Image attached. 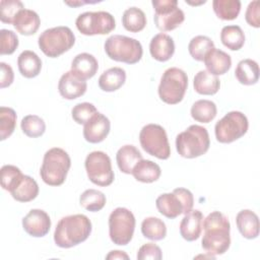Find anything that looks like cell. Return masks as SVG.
Returning a JSON list of instances; mask_svg holds the SVG:
<instances>
[{
  "label": "cell",
  "instance_id": "cell-48",
  "mask_svg": "<svg viewBox=\"0 0 260 260\" xmlns=\"http://www.w3.org/2000/svg\"><path fill=\"white\" fill-rule=\"evenodd\" d=\"M64 3L66 5L71 6V7H76V6H80V5L87 4V3H96V1H94V2H89V1H64Z\"/></svg>",
  "mask_w": 260,
  "mask_h": 260
},
{
  "label": "cell",
  "instance_id": "cell-13",
  "mask_svg": "<svg viewBox=\"0 0 260 260\" xmlns=\"http://www.w3.org/2000/svg\"><path fill=\"white\" fill-rule=\"evenodd\" d=\"M77 29L84 36L108 35L116 27L114 16L107 11H86L75 20Z\"/></svg>",
  "mask_w": 260,
  "mask_h": 260
},
{
  "label": "cell",
  "instance_id": "cell-30",
  "mask_svg": "<svg viewBox=\"0 0 260 260\" xmlns=\"http://www.w3.org/2000/svg\"><path fill=\"white\" fill-rule=\"evenodd\" d=\"M160 167L149 159H140L132 171L135 180L142 183H153L160 177Z\"/></svg>",
  "mask_w": 260,
  "mask_h": 260
},
{
  "label": "cell",
  "instance_id": "cell-5",
  "mask_svg": "<svg viewBox=\"0 0 260 260\" xmlns=\"http://www.w3.org/2000/svg\"><path fill=\"white\" fill-rule=\"evenodd\" d=\"M104 48L110 59L126 64L139 62L143 54V49L139 41L122 35L109 37L105 42Z\"/></svg>",
  "mask_w": 260,
  "mask_h": 260
},
{
  "label": "cell",
  "instance_id": "cell-36",
  "mask_svg": "<svg viewBox=\"0 0 260 260\" xmlns=\"http://www.w3.org/2000/svg\"><path fill=\"white\" fill-rule=\"evenodd\" d=\"M106 196L103 192L95 189L85 190L79 197L80 205L91 212L100 211L106 205Z\"/></svg>",
  "mask_w": 260,
  "mask_h": 260
},
{
  "label": "cell",
  "instance_id": "cell-10",
  "mask_svg": "<svg viewBox=\"0 0 260 260\" xmlns=\"http://www.w3.org/2000/svg\"><path fill=\"white\" fill-rule=\"evenodd\" d=\"M134 214L125 207H117L109 216V236L119 246H126L133 238L135 230Z\"/></svg>",
  "mask_w": 260,
  "mask_h": 260
},
{
  "label": "cell",
  "instance_id": "cell-9",
  "mask_svg": "<svg viewBox=\"0 0 260 260\" xmlns=\"http://www.w3.org/2000/svg\"><path fill=\"white\" fill-rule=\"evenodd\" d=\"M139 142L145 152L158 159H168L171 155L167 132L158 124L143 126L139 133Z\"/></svg>",
  "mask_w": 260,
  "mask_h": 260
},
{
  "label": "cell",
  "instance_id": "cell-6",
  "mask_svg": "<svg viewBox=\"0 0 260 260\" xmlns=\"http://www.w3.org/2000/svg\"><path fill=\"white\" fill-rule=\"evenodd\" d=\"M38 44L46 56L57 58L73 47L75 36L68 26H55L44 30L39 37Z\"/></svg>",
  "mask_w": 260,
  "mask_h": 260
},
{
  "label": "cell",
  "instance_id": "cell-1",
  "mask_svg": "<svg viewBox=\"0 0 260 260\" xmlns=\"http://www.w3.org/2000/svg\"><path fill=\"white\" fill-rule=\"evenodd\" d=\"M204 234L201 241L203 250L210 255L224 254L231 246V223L229 218L219 211H212L203 218Z\"/></svg>",
  "mask_w": 260,
  "mask_h": 260
},
{
  "label": "cell",
  "instance_id": "cell-27",
  "mask_svg": "<svg viewBox=\"0 0 260 260\" xmlns=\"http://www.w3.org/2000/svg\"><path fill=\"white\" fill-rule=\"evenodd\" d=\"M193 86L197 93L203 95L215 94L220 87V80L207 70H200L193 79Z\"/></svg>",
  "mask_w": 260,
  "mask_h": 260
},
{
  "label": "cell",
  "instance_id": "cell-42",
  "mask_svg": "<svg viewBox=\"0 0 260 260\" xmlns=\"http://www.w3.org/2000/svg\"><path fill=\"white\" fill-rule=\"evenodd\" d=\"M98 113L95 106L91 103H79L75 105L71 111L72 119L77 124H85L94 114Z\"/></svg>",
  "mask_w": 260,
  "mask_h": 260
},
{
  "label": "cell",
  "instance_id": "cell-31",
  "mask_svg": "<svg viewBox=\"0 0 260 260\" xmlns=\"http://www.w3.org/2000/svg\"><path fill=\"white\" fill-rule=\"evenodd\" d=\"M220 41L228 49L238 51L245 44V34L239 25H225L221 28Z\"/></svg>",
  "mask_w": 260,
  "mask_h": 260
},
{
  "label": "cell",
  "instance_id": "cell-4",
  "mask_svg": "<svg viewBox=\"0 0 260 260\" xmlns=\"http://www.w3.org/2000/svg\"><path fill=\"white\" fill-rule=\"evenodd\" d=\"M210 146V138L205 127L191 125L176 137L178 153L185 158H195L207 152Z\"/></svg>",
  "mask_w": 260,
  "mask_h": 260
},
{
  "label": "cell",
  "instance_id": "cell-33",
  "mask_svg": "<svg viewBox=\"0 0 260 260\" xmlns=\"http://www.w3.org/2000/svg\"><path fill=\"white\" fill-rule=\"evenodd\" d=\"M190 113L195 121L200 123H209L215 118L217 108L212 101L199 100L192 105Z\"/></svg>",
  "mask_w": 260,
  "mask_h": 260
},
{
  "label": "cell",
  "instance_id": "cell-19",
  "mask_svg": "<svg viewBox=\"0 0 260 260\" xmlns=\"http://www.w3.org/2000/svg\"><path fill=\"white\" fill-rule=\"evenodd\" d=\"M203 214L198 209H192L185 214L180 222V235L188 242L197 240L202 232Z\"/></svg>",
  "mask_w": 260,
  "mask_h": 260
},
{
  "label": "cell",
  "instance_id": "cell-41",
  "mask_svg": "<svg viewBox=\"0 0 260 260\" xmlns=\"http://www.w3.org/2000/svg\"><path fill=\"white\" fill-rule=\"evenodd\" d=\"M1 186L4 190L10 192L18 181L22 178L21 171L12 165H5L1 168Z\"/></svg>",
  "mask_w": 260,
  "mask_h": 260
},
{
  "label": "cell",
  "instance_id": "cell-45",
  "mask_svg": "<svg viewBox=\"0 0 260 260\" xmlns=\"http://www.w3.org/2000/svg\"><path fill=\"white\" fill-rule=\"evenodd\" d=\"M260 2L258 0H254L249 3L246 13H245V18L246 21L249 25L253 27H260Z\"/></svg>",
  "mask_w": 260,
  "mask_h": 260
},
{
  "label": "cell",
  "instance_id": "cell-3",
  "mask_svg": "<svg viewBox=\"0 0 260 260\" xmlns=\"http://www.w3.org/2000/svg\"><path fill=\"white\" fill-rule=\"evenodd\" d=\"M70 167L69 154L60 147H53L44 154L40 175L47 185L60 186L65 182Z\"/></svg>",
  "mask_w": 260,
  "mask_h": 260
},
{
  "label": "cell",
  "instance_id": "cell-35",
  "mask_svg": "<svg viewBox=\"0 0 260 260\" xmlns=\"http://www.w3.org/2000/svg\"><path fill=\"white\" fill-rule=\"evenodd\" d=\"M213 11L222 20H234L241 11V1L239 0H214L212 2Z\"/></svg>",
  "mask_w": 260,
  "mask_h": 260
},
{
  "label": "cell",
  "instance_id": "cell-14",
  "mask_svg": "<svg viewBox=\"0 0 260 260\" xmlns=\"http://www.w3.org/2000/svg\"><path fill=\"white\" fill-rule=\"evenodd\" d=\"M154 9V24L160 31H170L180 26L185 20V14L178 6L177 0H152Z\"/></svg>",
  "mask_w": 260,
  "mask_h": 260
},
{
  "label": "cell",
  "instance_id": "cell-22",
  "mask_svg": "<svg viewBox=\"0 0 260 260\" xmlns=\"http://www.w3.org/2000/svg\"><path fill=\"white\" fill-rule=\"evenodd\" d=\"M236 223L239 232L244 238L253 240L259 236V218L254 211L250 209L239 211L236 216Z\"/></svg>",
  "mask_w": 260,
  "mask_h": 260
},
{
  "label": "cell",
  "instance_id": "cell-49",
  "mask_svg": "<svg viewBox=\"0 0 260 260\" xmlns=\"http://www.w3.org/2000/svg\"><path fill=\"white\" fill-rule=\"evenodd\" d=\"M186 3H188V4H190V5H199V4H204V3H206V1L204 0V1H200V2H189V1H186Z\"/></svg>",
  "mask_w": 260,
  "mask_h": 260
},
{
  "label": "cell",
  "instance_id": "cell-34",
  "mask_svg": "<svg viewBox=\"0 0 260 260\" xmlns=\"http://www.w3.org/2000/svg\"><path fill=\"white\" fill-rule=\"evenodd\" d=\"M142 235L151 241H160L167 236L166 223L158 217L149 216L143 219L141 223Z\"/></svg>",
  "mask_w": 260,
  "mask_h": 260
},
{
  "label": "cell",
  "instance_id": "cell-32",
  "mask_svg": "<svg viewBox=\"0 0 260 260\" xmlns=\"http://www.w3.org/2000/svg\"><path fill=\"white\" fill-rule=\"evenodd\" d=\"M122 24L130 32L141 31L146 25L145 13L138 7H129L123 13Z\"/></svg>",
  "mask_w": 260,
  "mask_h": 260
},
{
  "label": "cell",
  "instance_id": "cell-25",
  "mask_svg": "<svg viewBox=\"0 0 260 260\" xmlns=\"http://www.w3.org/2000/svg\"><path fill=\"white\" fill-rule=\"evenodd\" d=\"M17 65L18 70L23 77L34 78L41 72L42 60L34 51L25 50L19 54Z\"/></svg>",
  "mask_w": 260,
  "mask_h": 260
},
{
  "label": "cell",
  "instance_id": "cell-44",
  "mask_svg": "<svg viewBox=\"0 0 260 260\" xmlns=\"http://www.w3.org/2000/svg\"><path fill=\"white\" fill-rule=\"evenodd\" d=\"M161 258H162L161 250L154 243H146L142 245L137 252L138 260H146V259L160 260Z\"/></svg>",
  "mask_w": 260,
  "mask_h": 260
},
{
  "label": "cell",
  "instance_id": "cell-11",
  "mask_svg": "<svg viewBox=\"0 0 260 260\" xmlns=\"http://www.w3.org/2000/svg\"><path fill=\"white\" fill-rule=\"evenodd\" d=\"M249 127L245 114L240 111H231L225 114L214 126L216 140L220 143H231L244 136Z\"/></svg>",
  "mask_w": 260,
  "mask_h": 260
},
{
  "label": "cell",
  "instance_id": "cell-8",
  "mask_svg": "<svg viewBox=\"0 0 260 260\" xmlns=\"http://www.w3.org/2000/svg\"><path fill=\"white\" fill-rule=\"evenodd\" d=\"M194 197L186 188H176L172 193H164L155 200V205L160 214L168 218H176L180 214L192 210Z\"/></svg>",
  "mask_w": 260,
  "mask_h": 260
},
{
  "label": "cell",
  "instance_id": "cell-20",
  "mask_svg": "<svg viewBox=\"0 0 260 260\" xmlns=\"http://www.w3.org/2000/svg\"><path fill=\"white\" fill-rule=\"evenodd\" d=\"M99 69V63L95 57L89 53H80L74 57L71 62V72L82 80L93 77Z\"/></svg>",
  "mask_w": 260,
  "mask_h": 260
},
{
  "label": "cell",
  "instance_id": "cell-17",
  "mask_svg": "<svg viewBox=\"0 0 260 260\" xmlns=\"http://www.w3.org/2000/svg\"><path fill=\"white\" fill-rule=\"evenodd\" d=\"M86 81L75 76L71 71L65 72L59 79L58 90L62 98L66 100H75L83 95L86 91Z\"/></svg>",
  "mask_w": 260,
  "mask_h": 260
},
{
  "label": "cell",
  "instance_id": "cell-12",
  "mask_svg": "<svg viewBox=\"0 0 260 260\" xmlns=\"http://www.w3.org/2000/svg\"><path fill=\"white\" fill-rule=\"evenodd\" d=\"M87 177L91 183L101 187L110 186L114 182V171L110 156L100 150L87 154L84 161Z\"/></svg>",
  "mask_w": 260,
  "mask_h": 260
},
{
  "label": "cell",
  "instance_id": "cell-39",
  "mask_svg": "<svg viewBox=\"0 0 260 260\" xmlns=\"http://www.w3.org/2000/svg\"><path fill=\"white\" fill-rule=\"evenodd\" d=\"M16 113L8 107L0 108V140L7 139L16 127Z\"/></svg>",
  "mask_w": 260,
  "mask_h": 260
},
{
  "label": "cell",
  "instance_id": "cell-40",
  "mask_svg": "<svg viewBox=\"0 0 260 260\" xmlns=\"http://www.w3.org/2000/svg\"><path fill=\"white\" fill-rule=\"evenodd\" d=\"M23 3L18 0H1L0 1V20L3 23L13 24L17 13L22 10Z\"/></svg>",
  "mask_w": 260,
  "mask_h": 260
},
{
  "label": "cell",
  "instance_id": "cell-16",
  "mask_svg": "<svg viewBox=\"0 0 260 260\" xmlns=\"http://www.w3.org/2000/svg\"><path fill=\"white\" fill-rule=\"evenodd\" d=\"M111 123L102 113L94 114L83 127V137L89 143H100L109 135Z\"/></svg>",
  "mask_w": 260,
  "mask_h": 260
},
{
  "label": "cell",
  "instance_id": "cell-26",
  "mask_svg": "<svg viewBox=\"0 0 260 260\" xmlns=\"http://www.w3.org/2000/svg\"><path fill=\"white\" fill-rule=\"evenodd\" d=\"M140 159H142L141 152L131 144L120 147L116 153L118 168L124 174H132L134 167Z\"/></svg>",
  "mask_w": 260,
  "mask_h": 260
},
{
  "label": "cell",
  "instance_id": "cell-2",
  "mask_svg": "<svg viewBox=\"0 0 260 260\" xmlns=\"http://www.w3.org/2000/svg\"><path fill=\"white\" fill-rule=\"evenodd\" d=\"M91 230V221L86 215H67L58 221L54 232V242L60 248H72L86 241Z\"/></svg>",
  "mask_w": 260,
  "mask_h": 260
},
{
  "label": "cell",
  "instance_id": "cell-38",
  "mask_svg": "<svg viewBox=\"0 0 260 260\" xmlns=\"http://www.w3.org/2000/svg\"><path fill=\"white\" fill-rule=\"evenodd\" d=\"M22 132L30 138L42 136L46 131L45 121L37 115H26L20 122Z\"/></svg>",
  "mask_w": 260,
  "mask_h": 260
},
{
  "label": "cell",
  "instance_id": "cell-15",
  "mask_svg": "<svg viewBox=\"0 0 260 260\" xmlns=\"http://www.w3.org/2000/svg\"><path fill=\"white\" fill-rule=\"evenodd\" d=\"M22 228L29 236L42 238L51 229V218L43 209H31L22 218Z\"/></svg>",
  "mask_w": 260,
  "mask_h": 260
},
{
  "label": "cell",
  "instance_id": "cell-23",
  "mask_svg": "<svg viewBox=\"0 0 260 260\" xmlns=\"http://www.w3.org/2000/svg\"><path fill=\"white\" fill-rule=\"evenodd\" d=\"M41 25V19L39 14L30 9L23 8L20 10L13 22L15 29L23 36L35 35Z\"/></svg>",
  "mask_w": 260,
  "mask_h": 260
},
{
  "label": "cell",
  "instance_id": "cell-28",
  "mask_svg": "<svg viewBox=\"0 0 260 260\" xmlns=\"http://www.w3.org/2000/svg\"><path fill=\"white\" fill-rule=\"evenodd\" d=\"M126 81V72L121 67H112L104 71L99 78V86L102 90L112 92L118 90Z\"/></svg>",
  "mask_w": 260,
  "mask_h": 260
},
{
  "label": "cell",
  "instance_id": "cell-29",
  "mask_svg": "<svg viewBox=\"0 0 260 260\" xmlns=\"http://www.w3.org/2000/svg\"><path fill=\"white\" fill-rule=\"evenodd\" d=\"M235 76L241 84L253 85L259 80V65L255 60H241L235 70Z\"/></svg>",
  "mask_w": 260,
  "mask_h": 260
},
{
  "label": "cell",
  "instance_id": "cell-43",
  "mask_svg": "<svg viewBox=\"0 0 260 260\" xmlns=\"http://www.w3.org/2000/svg\"><path fill=\"white\" fill-rule=\"evenodd\" d=\"M0 54L11 55L18 47V38L14 31L3 28L0 30Z\"/></svg>",
  "mask_w": 260,
  "mask_h": 260
},
{
  "label": "cell",
  "instance_id": "cell-47",
  "mask_svg": "<svg viewBox=\"0 0 260 260\" xmlns=\"http://www.w3.org/2000/svg\"><path fill=\"white\" fill-rule=\"evenodd\" d=\"M106 259L108 260H114V259H129V256L124 252L120 250H114L111 251L107 256Z\"/></svg>",
  "mask_w": 260,
  "mask_h": 260
},
{
  "label": "cell",
  "instance_id": "cell-46",
  "mask_svg": "<svg viewBox=\"0 0 260 260\" xmlns=\"http://www.w3.org/2000/svg\"><path fill=\"white\" fill-rule=\"evenodd\" d=\"M1 73H0V87L5 88L12 84L14 80V73L11 66L5 62L0 63Z\"/></svg>",
  "mask_w": 260,
  "mask_h": 260
},
{
  "label": "cell",
  "instance_id": "cell-7",
  "mask_svg": "<svg viewBox=\"0 0 260 260\" xmlns=\"http://www.w3.org/2000/svg\"><path fill=\"white\" fill-rule=\"evenodd\" d=\"M188 87V76L186 72L178 67L168 68L161 75L158 85L159 99L169 105L182 102Z\"/></svg>",
  "mask_w": 260,
  "mask_h": 260
},
{
  "label": "cell",
  "instance_id": "cell-18",
  "mask_svg": "<svg viewBox=\"0 0 260 260\" xmlns=\"http://www.w3.org/2000/svg\"><path fill=\"white\" fill-rule=\"evenodd\" d=\"M149 52L153 59L159 62L170 60L175 53V43L171 36L159 32L149 43Z\"/></svg>",
  "mask_w": 260,
  "mask_h": 260
},
{
  "label": "cell",
  "instance_id": "cell-24",
  "mask_svg": "<svg viewBox=\"0 0 260 260\" xmlns=\"http://www.w3.org/2000/svg\"><path fill=\"white\" fill-rule=\"evenodd\" d=\"M10 194L18 202H29L39 195V185L35 179L23 175Z\"/></svg>",
  "mask_w": 260,
  "mask_h": 260
},
{
  "label": "cell",
  "instance_id": "cell-21",
  "mask_svg": "<svg viewBox=\"0 0 260 260\" xmlns=\"http://www.w3.org/2000/svg\"><path fill=\"white\" fill-rule=\"evenodd\" d=\"M203 62L207 68V71L213 75L225 74L232 66L231 56L222 50L212 48L204 57Z\"/></svg>",
  "mask_w": 260,
  "mask_h": 260
},
{
  "label": "cell",
  "instance_id": "cell-37",
  "mask_svg": "<svg viewBox=\"0 0 260 260\" xmlns=\"http://www.w3.org/2000/svg\"><path fill=\"white\" fill-rule=\"evenodd\" d=\"M212 48H214V43L206 36H196L188 45L189 54L196 61H203L206 54Z\"/></svg>",
  "mask_w": 260,
  "mask_h": 260
}]
</instances>
